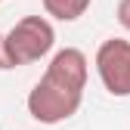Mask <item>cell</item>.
<instances>
[{
    "mask_svg": "<svg viewBox=\"0 0 130 130\" xmlns=\"http://www.w3.org/2000/svg\"><path fill=\"white\" fill-rule=\"evenodd\" d=\"M80 102H84V93H77V90H71V87H65V84L43 74L28 93V115L37 124L53 127V124H62L71 115H77Z\"/></svg>",
    "mask_w": 130,
    "mask_h": 130,
    "instance_id": "cell-2",
    "label": "cell"
},
{
    "mask_svg": "<svg viewBox=\"0 0 130 130\" xmlns=\"http://www.w3.org/2000/svg\"><path fill=\"white\" fill-rule=\"evenodd\" d=\"M93 0H43V12L56 22H77Z\"/></svg>",
    "mask_w": 130,
    "mask_h": 130,
    "instance_id": "cell-5",
    "label": "cell"
},
{
    "mask_svg": "<svg viewBox=\"0 0 130 130\" xmlns=\"http://www.w3.org/2000/svg\"><path fill=\"white\" fill-rule=\"evenodd\" d=\"M96 74L111 96H130V40H102L96 50Z\"/></svg>",
    "mask_w": 130,
    "mask_h": 130,
    "instance_id": "cell-3",
    "label": "cell"
},
{
    "mask_svg": "<svg viewBox=\"0 0 130 130\" xmlns=\"http://www.w3.org/2000/svg\"><path fill=\"white\" fill-rule=\"evenodd\" d=\"M3 40H6V56L12 62V68H19V65L40 62L43 56L53 53L56 31L46 15H25L3 34Z\"/></svg>",
    "mask_w": 130,
    "mask_h": 130,
    "instance_id": "cell-1",
    "label": "cell"
},
{
    "mask_svg": "<svg viewBox=\"0 0 130 130\" xmlns=\"http://www.w3.org/2000/svg\"><path fill=\"white\" fill-rule=\"evenodd\" d=\"M6 68H12V62L6 56V40H3V34H0V71H6Z\"/></svg>",
    "mask_w": 130,
    "mask_h": 130,
    "instance_id": "cell-7",
    "label": "cell"
},
{
    "mask_svg": "<svg viewBox=\"0 0 130 130\" xmlns=\"http://www.w3.org/2000/svg\"><path fill=\"white\" fill-rule=\"evenodd\" d=\"M115 15H118L121 28H127V31H130V0H118V9H115Z\"/></svg>",
    "mask_w": 130,
    "mask_h": 130,
    "instance_id": "cell-6",
    "label": "cell"
},
{
    "mask_svg": "<svg viewBox=\"0 0 130 130\" xmlns=\"http://www.w3.org/2000/svg\"><path fill=\"white\" fill-rule=\"evenodd\" d=\"M0 3H3V0H0Z\"/></svg>",
    "mask_w": 130,
    "mask_h": 130,
    "instance_id": "cell-8",
    "label": "cell"
},
{
    "mask_svg": "<svg viewBox=\"0 0 130 130\" xmlns=\"http://www.w3.org/2000/svg\"><path fill=\"white\" fill-rule=\"evenodd\" d=\"M87 71H90L87 56L80 53L77 46H62V50L53 53V59H50V65H46L43 74L59 80V84H65V87H71V90H77V93H84Z\"/></svg>",
    "mask_w": 130,
    "mask_h": 130,
    "instance_id": "cell-4",
    "label": "cell"
}]
</instances>
